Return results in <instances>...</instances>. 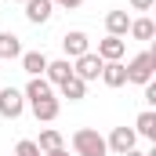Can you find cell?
<instances>
[{"mask_svg": "<svg viewBox=\"0 0 156 156\" xmlns=\"http://www.w3.org/2000/svg\"><path fill=\"white\" fill-rule=\"evenodd\" d=\"M58 91H62V98H69V102H80V98L87 94V83H83V80H76V76H69L66 83H58Z\"/></svg>", "mask_w": 156, "mask_h": 156, "instance_id": "d6986e66", "label": "cell"}, {"mask_svg": "<svg viewBox=\"0 0 156 156\" xmlns=\"http://www.w3.org/2000/svg\"><path fill=\"white\" fill-rule=\"evenodd\" d=\"M123 51H127V40L123 37H105V40H98V58L102 62H120L123 58Z\"/></svg>", "mask_w": 156, "mask_h": 156, "instance_id": "52a82bcc", "label": "cell"}, {"mask_svg": "<svg viewBox=\"0 0 156 156\" xmlns=\"http://www.w3.org/2000/svg\"><path fill=\"white\" fill-rule=\"evenodd\" d=\"M127 83H138V87H145L156 73V51H142V55H134L127 66Z\"/></svg>", "mask_w": 156, "mask_h": 156, "instance_id": "6da1fadb", "label": "cell"}, {"mask_svg": "<svg viewBox=\"0 0 156 156\" xmlns=\"http://www.w3.org/2000/svg\"><path fill=\"white\" fill-rule=\"evenodd\" d=\"M102 83H105V87H123V83H127L123 62H105V66H102Z\"/></svg>", "mask_w": 156, "mask_h": 156, "instance_id": "4fadbf2b", "label": "cell"}, {"mask_svg": "<svg viewBox=\"0 0 156 156\" xmlns=\"http://www.w3.org/2000/svg\"><path fill=\"white\" fill-rule=\"evenodd\" d=\"M127 4H131V11H153L156 0H127Z\"/></svg>", "mask_w": 156, "mask_h": 156, "instance_id": "44dd1931", "label": "cell"}, {"mask_svg": "<svg viewBox=\"0 0 156 156\" xmlns=\"http://www.w3.org/2000/svg\"><path fill=\"white\" fill-rule=\"evenodd\" d=\"M134 145H138V134H134V127H113V134L105 138V149H113L116 156L131 153Z\"/></svg>", "mask_w": 156, "mask_h": 156, "instance_id": "5b68a950", "label": "cell"}, {"mask_svg": "<svg viewBox=\"0 0 156 156\" xmlns=\"http://www.w3.org/2000/svg\"><path fill=\"white\" fill-rule=\"evenodd\" d=\"M51 4H55V7H62V11H76L83 0H51Z\"/></svg>", "mask_w": 156, "mask_h": 156, "instance_id": "7402d4cb", "label": "cell"}, {"mask_svg": "<svg viewBox=\"0 0 156 156\" xmlns=\"http://www.w3.org/2000/svg\"><path fill=\"white\" fill-rule=\"evenodd\" d=\"M37 149H40V153H55V149H66V142H62V134H58L55 127H44V131H40Z\"/></svg>", "mask_w": 156, "mask_h": 156, "instance_id": "ac0fdd59", "label": "cell"}, {"mask_svg": "<svg viewBox=\"0 0 156 156\" xmlns=\"http://www.w3.org/2000/svg\"><path fill=\"white\" fill-rule=\"evenodd\" d=\"M102 58L94 55V51H87V55H80V58H73V76L83 80V83H91V80H98L102 76Z\"/></svg>", "mask_w": 156, "mask_h": 156, "instance_id": "3957f363", "label": "cell"}, {"mask_svg": "<svg viewBox=\"0 0 156 156\" xmlns=\"http://www.w3.org/2000/svg\"><path fill=\"white\" fill-rule=\"evenodd\" d=\"M22 94H26V102L33 105V102H44V98H55V87H51L44 76H29V83H26Z\"/></svg>", "mask_w": 156, "mask_h": 156, "instance_id": "30bf717a", "label": "cell"}, {"mask_svg": "<svg viewBox=\"0 0 156 156\" xmlns=\"http://www.w3.org/2000/svg\"><path fill=\"white\" fill-rule=\"evenodd\" d=\"M69 76H73V62H69V58H55V62H47V69H44V80H47L51 87L66 83Z\"/></svg>", "mask_w": 156, "mask_h": 156, "instance_id": "ba28073f", "label": "cell"}, {"mask_svg": "<svg viewBox=\"0 0 156 156\" xmlns=\"http://www.w3.org/2000/svg\"><path fill=\"white\" fill-rule=\"evenodd\" d=\"M47 55L44 51H22V69L29 73V76H44V69H47Z\"/></svg>", "mask_w": 156, "mask_h": 156, "instance_id": "7c38bea8", "label": "cell"}, {"mask_svg": "<svg viewBox=\"0 0 156 156\" xmlns=\"http://www.w3.org/2000/svg\"><path fill=\"white\" fill-rule=\"evenodd\" d=\"M123 156H145V153H138V149H131V153H123Z\"/></svg>", "mask_w": 156, "mask_h": 156, "instance_id": "d4e9b609", "label": "cell"}, {"mask_svg": "<svg viewBox=\"0 0 156 156\" xmlns=\"http://www.w3.org/2000/svg\"><path fill=\"white\" fill-rule=\"evenodd\" d=\"M29 109H33V116L40 123H51V120H58V113H62V102L58 98H44V102H33Z\"/></svg>", "mask_w": 156, "mask_h": 156, "instance_id": "8fae6325", "label": "cell"}, {"mask_svg": "<svg viewBox=\"0 0 156 156\" xmlns=\"http://www.w3.org/2000/svg\"><path fill=\"white\" fill-rule=\"evenodd\" d=\"M62 51H66V58H80V55L91 51V37H87L83 29H73V33L62 37Z\"/></svg>", "mask_w": 156, "mask_h": 156, "instance_id": "8992f818", "label": "cell"}, {"mask_svg": "<svg viewBox=\"0 0 156 156\" xmlns=\"http://www.w3.org/2000/svg\"><path fill=\"white\" fill-rule=\"evenodd\" d=\"M105 29H109V37H127V29H131L127 11H109L105 15Z\"/></svg>", "mask_w": 156, "mask_h": 156, "instance_id": "5bb4252c", "label": "cell"}, {"mask_svg": "<svg viewBox=\"0 0 156 156\" xmlns=\"http://www.w3.org/2000/svg\"><path fill=\"white\" fill-rule=\"evenodd\" d=\"M51 15H55V4H51V0H26V18H29L33 26L51 22Z\"/></svg>", "mask_w": 156, "mask_h": 156, "instance_id": "9c48e42d", "label": "cell"}, {"mask_svg": "<svg viewBox=\"0 0 156 156\" xmlns=\"http://www.w3.org/2000/svg\"><path fill=\"white\" fill-rule=\"evenodd\" d=\"M73 153L76 156H105L109 149H105V138L94 127H80V131H73Z\"/></svg>", "mask_w": 156, "mask_h": 156, "instance_id": "7a4b0ae2", "label": "cell"}, {"mask_svg": "<svg viewBox=\"0 0 156 156\" xmlns=\"http://www.w3.org/2000/svg\"><path fill=\"white\" fill-rule=\"evenodd\" d=\"M145 102H149V105H156V83H153V80L145 83Z\"/></svg>", "mask_w": 156, "mask_h": 156, "instance_id": "603a6c76", "label": "cell"}, {"mask_svg": "<svg viewBox=\"0 0 156 156\" xmlns=\"http://www.w3.org/2000/svg\"><path fill=\"white\" fill-rule=\"evenodd\" d=\"M127 33H131L134 40H153L156 37V22L145 18V15H142V18H131V29H127Z\"/></svg>", "mask_w": 156, "mask_h": 156, "instance_id": "e0dca14e", "label": "cell"}, {"mask_svg": "<svg viewBox=\"0 0 156 156\" xmlns=\"http://www.w3.org/2000/svg\"><path fill=\"white\" fill-rule=\"evenodd\" d=\"M11 4H26V0H11Z\"/></svg>", "mask_w": 156, "mask_h": 156, "instance_id": "484cf974", "label": "cell"}, {"mask_svg": "<svg viewBox=\"0 0 156 156\" xmlns=\"http://www.w3.org/2000/svg\"><path fill=\"white\" fill-rule=\"evenodd\" d=\"M44 156H69L66 149H55V153H44Z\"/></svg>", "mask_w": 156, "mask_h": 156, "instance_id": "cb8c5ba5", "label": "cell"}, {"mask_svg": "<svg viewBox=\"0 0 156 156\" xmlns=\"http://www.w3.org/2000/svg\"><path fill=\"white\" fill-rule=\"evenodd\" d=\"M15 156H44V153L37 149V142H29V138H22V142L15 145Z\"/></svg>", "mask_w": 156, "mask_h": 156, "instance_id": "ffe728a7", "label": "cell"}, {"mask_svg": "<svg viewBox=\"0 0 156 156\" xmlns=\"http://www.w3.org/2000/svg\"><path fill=\"white\" fill-rule=\"evenodd\" d=\"M26 113V94L18 87H4L0 91V116L4 120H18Z\"/></svg>", "mask_w": 156, "mask_h": 156, "instance_id": "277c9868", "label": "cell"}, {"mask_svg": "<svg viewBox=\"0 0 156 156\" xmlns=\"http://www.w3.org/2000/svg\"><path fill=\"white\" fill-rule=\"evenodd\" d=\"M0 58L11 62V58H22V40L15 33H0Z\"/></svg>", "mask_w": 156, "mask_h": 156, "instance_id": "2e32d148", "label": "cell"}, {"mask_svg": "<svg viewBox=\"0 0 156 156\" xmlns=\"http://www.w3.org/2000/svg\"><path fill=\"white\" fill-rule=\"evenodd\" d=\"M134 134H138V138H149V142H156V113H153V109H145L142 116L134 120Z\"/></svg>", "mask_w": 156, "mask_h": 156, "instance_id": "9a60e30c", "label": "cell"}]
</instances>
